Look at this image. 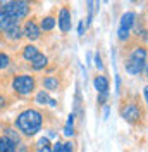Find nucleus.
<instances>
[{
    "mask_svg": "<svg viewBox=\"0 0 148 152\" xmlns=\"http://www.w3.org/2000/svg\"><path fill=\"white\" fill-rule=\"evenodd\" d=\"M83 31H84V21H79V26H78V35L83 37Z\"/></svg>",
    "mask_w": 148,
    "mask_h": 152,
    "instance_id": "obj_28",
    "label": "nucleus"
},
{
    "mask_svg": "<svg viewBox=\"0 0 148 152\" xmlns=\"http://www.w3.org/2000/svg\"><path fill=\"white\" fill-rule=\"evenodd\" d=\"M12 88L17 92L19 95H29L35 90V78L29 75H21L17 78H14L12 81Z\"/></svg>",
    "mask_w": 148,
    "mask_h": 152,
    "instance_id": "obj_3",
    "label": "nucleus"
},
{
    "mask_svg": "<svg viewBox=\"0 0 148 152\" xmlns=\"http://www.w3.org/2000/svg\"><path fill=\"white\" fill-rule=\"evenodd\" d=\"M41 123H43L41 113L36 111V109H26V111H22L19 114L17 119H16V126L19 128V132H22L24 135H29V137L40 132Z\"/></svg>",
    "mask_w": 148,
    "mask_h": 152,
    "instance_id": "obj_1",
    "label": "nucleus"
},
{
    "mask_svg": "<svg viewBox=\"0 0 148 152\" xmlns=\"http://www.w3.org/2000/svg\"><path fill=\"white\" fill-rule=\"evenodd\" d=\"M59 80H57V76H46L45 80H43V86H45L46 90H59Z\"/></svg>",
    "mask_w": 148,
    "mask_h": 152,
    "instance_id": "obj_14",
    "label": "nucleus"
},
{
    "mask_svg": "<svg viewBox=\"0 0 148 152\" xmlns=\"http://www.w3.org/2000/svg\"><path fill=\"white\" fill-rule=\"evenodd\" d=\"M73 151H74V147H73V143L71 142L62 143V147H60V152H73Z\"/></svg>",
    "mask_w": 148,
    "mask_h": 152,
    "instance_id": "obj_23",
    "label": "nucleus"
},
{
    "mask_svg": "<svg viewBox=\"0 0 148 152\" xmlns=\"http://www.w3.org/2000/svg\"><path fill=\"white\" fill-rule=\"evenodd\" d=\"M4 105H5V97H2V95H0V109H2Z\"/></svg>",
    "mask_w": 148,
    "mask_h": 152,
    "instance_id": "obj_32",
    "label": "nucleus"
},
{
    "mask_svg": "<svg viewBox=\"0 0 148 152\" xmlns=\"http://www.w3.org/2000/svg\"><path fill=\"white\" fill-rule=\"evenodd\" d=\"M16 23H17V21H14V19H10L7 12H4V10H0V33H2V31H5V29L9 28L10 24H16Z\"/></svg>",
    "mask_w": 148,
    "mask_h": 152,
    "instance_id": "obj_11",
    "label": "nucleus"
},
{
    "mask_svg": "<svg viewBox=\"0 0 148 152\" xmlns=\"http://www.w3.org/2000/svg\"><path fill=\"white\" fill-rule=\"evenodd\" d=\"M5 33H7V37H9L10 40H19V38L22 37V29L17 26V23H16V24H10L9 28L5 29Z\"/></svg>",
    "mask_w": 148,
    "mask_h": 152,
    "instance_id": "obj_12",
    "label": "nucleus"
},
{
    "mask_svg": "<svg viewBox=\"0 0 148 152\" xmlns=\"http://www.w3.org/2000/svg\"><path fill=\"white\" fill-rule=\"evenodd\" d=\"M57 23H59V28H60L62 33H67V31L71 29V12H69L67 7H62V9H60Z\"/></svg>",
    "mask_w": 148,
    "mask_h": 152,
    "instance_id": "obj_6",
    "label": "nucleus"
},
{
    "mask_svg": "<svg viewBox=\"0 0 148 152\" xmlns=\"http://www.w3.org/2000/svg\"><path fill=\"white\" fill-rule=\"evenodd\" d=\"M120 116L124 121H128L129 124H134L141 119V109L136 104H128L120 109Z\"/></svg>",
    "mask_w": 148,
    "mask_h": 152,
    "instance_id": "obj_5",
    "label": "nucleus"
},
{
    "mask_svg": "<svg viewBox=\"0 0 148 152\" xmlns=\"http://www.w3.org/2000/svg\"><path fill=\"white\" fill-rule=\"evenodd\" d=\"M60 147H62V143L55 142V143H54V147H52V152H60Z\"/></svg>",
    "mask_w": 148,
    "mask_h": 152,
    "instance_id": "obj_29",
    "label": "nucleus"
},
{
    "mask_svg": "<svg viewBox=\"0 0 148 152\" xmlns=\"http://www.w3.org/2000/svg\"><path fill=\"white\" fill-rule=\"evenodd\" d=\"M4 12H7L9 14L10 19H14V21H19V19L26 18L29 12V2L28 0H16V2H12L9 7H5V9H2Z\"/></svg>",
    "mask_w": 148,
    "mask_h": 152,
    "instance_id": "obj_2",
    "label": "nucleus"
},
{
    "mask_svg": "<svg viewBox=\"0 0 148 152\" xmlns=\"http://www.w3.org/2000/svg\"><path fill=\"white\" fill-rule=\"evenodd\" d=\"M5 137H7V138H10L14 143L19 142V135H17V132H14V130H5Z\"/></svg>",
    "mask_w": 148,
    "mask_h": 152,
    "instance_id": "obj_21",
    "label": "nucleus"
},
{
    "mask_svg": "<svg viewBox=\"0 0 148 152\" xmlns=\"http://www.w3.org/2000/svg\"><path fill=\"white\" fill-rule=\"evenodd\" d=\"M46 62H48V59H46V56H43V54H38L33 61H31V66H33V69H36V71H40V69H43V67L46 66Z\"/></svg>",
    "mask_w": 148,
    "mask_h": 152,
    "instance_id": "obj_13",
    "label": "nucleus"
},
{
    "mask_svg": "<svg viewBox=\"0 0 148 152\" xmlns=\"http://www.w3.org/2000/svg\"><path fill=\"white\" fill-rule=\"evenodd\" d=\"M54 26H55V19L52 18V16H46V18H43V21H41L40 29H43V31H50V29H54Z\"/></svg>",
    "mask_w": 148,
    "mask_h": 152,
    "instance_id": "obj_18",
    "label": "nucleus"
},
{
    "mask_svg": "<svg viewBox=\"0 0 148 152\" xmlns=\"http://www.w3.org/2000/svg\"><path fill=\"white\" fill-rule=\"evenodd\" d=\"M10 64V59L7 54H0V69H5Z\"/></svg>",
    "mask_w": 148,
    "mask_h": 152,
    "instance_id": "obj_22",
    "label": "nucleus"
},
{
    "mask_svg": "<svg viewBox=\"0 0 148 152\" xmlns=\"http://www.w3.org/2000/svg\"><path fill=\"white\" fill-rule=\"evenodd\" d=\"M38 152H52V145L48 142V138H40L38 140Z\"/></svg>",
    "mask_w": 148,
    "mask_h": 152,
    "instance_id": "obj_19",
    "label": "nucleus"
},
{
    "mask_svg": "<svg viewBox=\"0 0 148 152\" xmlns=\"http://www.w3.org/2000/svg\"><path fill=\"white\" fill-rule=\"evenodd\" d=\"M12 2H16V0H0V7H2V9H5V7H9Z\"/></svg>",
    "mask_w": 148,
    "mask_h": 152,
    "instance_id": "obj_26",
    "label": "nucleus"
},
{
    "mask_svg": "<svg viewBox=\"0 0 148 152\" xmlns=\"http://www.w3.org/2000/svg\"><path fill=\"white\" fill-rule=\"evenodd\" d=\"M147 48H143V47H136L133 52H131V57L133 59H136V61H141V62H145L147 61Z\"/></svg>",
    "mask_w": 148,
    "mask_h": 152,
    "instance_id": "obj_16",
    "label": "nucleus"
},
{
    "mask_svg": "<svg viewBox=\"0 0 148 152\" xmlns=\"http://www.w3.org/2000/svg\"><path fill=\"white\" fill-rule=\"evenodd\" d=\"M64 135H65V137H73V135H74V128H73V126H65V128H64Z\"/></svg>",
    "mask_w": 148,
    "mask_h": 152,
    "instance_id": "obj_25",
    "label": "nucleus"
},
{
    "mask_svg": "<svg viewBox=\"0 0 148 152\" xmlns=\"http://www.w3.org/2000/svg\"><path fill=\"white\" fill-rule=\"evenodd\" d=\"M36 100H38V104H48V105H52V107L57 105V102L54 100V99H50L46 92H40V94L36 95Z\"/></svg>",
    "mask_w": 148,
    "mask_h": 152,
    "instance_id": "obj_17",
    "label": "nucleus"
},
{
    "mask_svg": "<svg viewBox=\"0 0 148 152\" xmlns=\"http://www.w3.org/2000/svg\"><path fill=\"white\" fill-rule=\"evenodd\" d=\"M38 54H40V52H38V48L35 47V45H28V47H24V52H22L24 59H26V61H29V62H31V61H33Z\"/></svg>",
    "mask_w": 148,
    "mask_h": 152,
    "instance_id": "obj_15",
    "label": "nucleus"
},
{
    "mask_svg": "<svg viewBox=\"0 0 148 152\" xmlns=\"http://www.w3.org/2000/svg\"><path fill=\"white\" fill-rule=\"evenodd\" d=\"M0 152H16V143L5 135L0 137Z\"/></svg>",
    "mask_w": 148,
    "mask_h": 152,
    "instance_id": "obj_10",
    "label": "nucleus"
},
{
    "mask_svg": "<svg viewBox=\"0 0 148 152\" xmlns=\"http://www.w3.org/2000/svg\"><path fill=\"white\" fill-rule=\"evenodd\" d=\"M86 5H88V19H86V24L90 26L93 19V0H86Z\"/></svg>",
    "mask_w": 148,
    "mask_h": 152,
    "instance_id": "obj_20",
    "label": "nucleus"
},
{
    "mask_svg": "<svg viewBox=\"0 0 148 152\" xmlns=\"http://www.w3.org/2000/svg\"><path fill=\"white\" fill-rule=\"evenodd\" d=\"M143 71H145V76L148 78V64H145V69H143Z\"/></svg>",
    "mask_w": 148,
    "mask_h": 152,
    "instance_id": "obj_33",
    "label": "nucleus"
},
{
    "mask_svg": "<svg viewBox=\"0 0 148 152\" xmlns=\"http://www.w3.org/2000/svg\"><path fill=\"white\" fill-rule=\"evenodd\" d=\"M74 124V114H69V119H67V126H73Z\"/></svg>",
    "mask_w": 148,
    "mask_h": 152,
    "instance_id": "obj_30",
    "label": "nucleus"
},
{
    "mask_svg": "<svg viewBox=\"0 0 148 152\" xmlns=\"http://www.w3.org/2000/svg\"><path fill=\"white\" fill-rule=\"evenodd\" d=\"M105 2H109V0H105Z\"/></svg>",
    "mask_w": 148,
    "mask_h": 152,
    "instance_id": "obj_36",
    "label": "nucleus"
},
{
    "mask_svg": "<svg viewBox=\"0 0 148 152\" xmlns=\"http://www.w3.org/2000/svg\"><path fill=\"white\" fill-rule=\"evenodd\" d=\"M134 21H136V14L134 12H126V14H122V18H120V24H119V31H117V37L119 40H128L129 38V31L133 28V24H134Z\"/></svg>",
    "mask_w": 148,
    "mask_h": 152,
    "instance_id": "obj_4",
    "label": "nucleus"
},
{
    "mask_svg": "<svg viewBox=\"0 0 148 152\" xmlns=\"http://www.w3.org/2000/svg\"><path fill=\"white\" fill-rule=\"evenodd\" d=\"M143 94H145V100H147V104H148V86L143 88Z\"/></svg>",
    "mask_w": 148,
    "mask_h": 152,
    "instance_id": "obj_31",
    "label": "nucleus"
},
{
    "mask_svg": "<svg viewBox=\"0 0 148 152\" xmlns=\"http://www.w3.org/2000/svg\"><path fill=\"white\" fill-rule=\"evenodd\" d=\"M95 66L98 67V69H103V64H102V57H100V54L96 52V56H95Z\"/></svg>",
    "mask_w": 148,
    "mask_h": 152,
    "instance_id": "obj_24",
    "label": "nucleus"
},
{
    "mask_svg": "<svg viewBox=\"0 0 148 152\" xmlns=\"http://www.w3.org/2000/svg\"><path fill=\"white\" fill-rule=\"evenodd\" d=\"M93 85H95L98 94H109V80L105 76H95Z\"/></svg>",
    "mask_w": 148,
    "mask_h": 152,
    "instance_id": "obj_9",
    "label": "nucleus"
},
{
    "mask_svg": "<svg viewBox=\"0 0 148 152\" xmlns=\"http://www.w3.org/2000/svg\"><path fill=\"white\" fill-rule=\"evenodd\" d=\"M40 26H38L35 21H28L26 23V26H24V31H22V35L24 37H28L29 40H38L40 38Z\"/></svg>",
    "mask_w": 148,
    "mask_h": 152,
    "instance_id": "obj_8",
    "label": "nucleus"
},
{
    "mask_svg": "<svg viewBox=\"0 0 148 152\" xmlns=\"http://www.w3.org/2000/svg\"><path fill=\"white\" fill-rule=\"evenodd\" d=\"M107 97H109V94H98V104H105Z\"/></svg>",
    "mask_w": 148,
    "mask_h": 152,
    "instance_id": "obj_27",
    "label": "nucleus"
},
{
    "mask_svg": "<svg viewBox=\"0 0 148 152\" xmlns=\"http://www.w3.org/2000/svg\"><path fill=\"white\" fill-rule=\"evenodd\" d=\"M126 73H129V75H139L143 69H145V62H141V61H136V59H133L129 57L128 61H126Z\"/></svg>",
    "mask_w": 148,
    "mask_h": 152,
    "instance_id": "obj_7",
    "label": "nucleus"
},
{
    "mask_svg": "<svg viewBox=\"0 0 148 152\" xmlns=\"http://www.w3.org/2000/svg\"><path fill=\"white\" fill-rule=\"evenodd\" d=\"M129 2H138V0H129Z\"/></svg>",
    "mask_w": 148,
    "mask_h": 152,
    "instance_id": "obj_35",
    "label": "nucleus"
},
{
    "mask_svg": "<svg viewBox=\"0 0 148 152\" xmlns=\"http://www.w3.org/2000/svg\"><path fill=\"white\" fill-rule=\"evenodd\" d=\"M143 38H145V40L148 42V31H145V35H143Z\"/></svg>",
    "mask_w": 148,
    "mask_h": 152,
    "instance_id": "obj_34",
    "label": "nucleus"
}]
</instances>
